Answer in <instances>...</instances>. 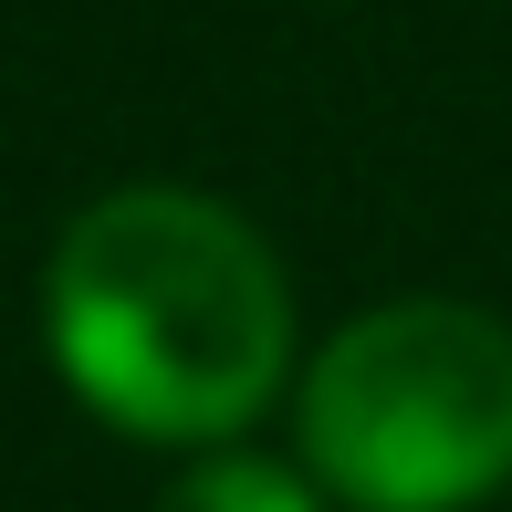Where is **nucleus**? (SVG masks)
<instances>
[{
    "label": "nucleus",
    "mask_w": 512,
    "mask_h": 512,
    "mask_svg": "<svg viewBox=\"0 0 512 512\" xmlns=\"http://www.w3.org/2000/svg\"><path fill=\"white\" fill-rule=\"evenodd\" d=\"M42 345L115 439L230 450L293 366V283L230 199L147 178L63 220Z\"/></svg>",
    "instance_id": "obj_1"
},
{
    "label": "nucleus",
    "mask_w": 512,
    "mask_h": 512,
    "mask_svg": "<svg viewBox=\"0 0 512 512\" xmlns=\"http://www.w3.org/2000/svg\"><path fill=\"white\" fill-rule=\"evenodd\" d=\"M293 439L345 512H471L512 481V324L408 293L314 345Z\"/></svg>",
    "instance_id": "obj_2"
},
{
    "label": "nucleus",
    "mask_w": 512,
    "mask_h": 512,
    "mask_svg": "<svg viewBox=\"0 0 512 512\" xmlns=\"http://www.w3.org/2000/svg\"><path fill=\"white\" fill-rule=\"evenodd\" d=\"M157 512H324V481L293 460H251V450H199L168 481Z\"/></svg>",
    "instance_id": "obj_3"
}]
</instances>
